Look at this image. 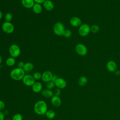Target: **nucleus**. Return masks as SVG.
Here are the masks:
<instances>
[{
  "label": "nucleus",
  "mask_w": 120,
  "mask_h": 120,
  "mask_svg": "<svg viewBox=\"0 0 120 120\" xmlns=\"http://www.w3.org/2000/svg\"><path fill=\"white\" fill-rule=\"evenodd\" d=\"M47 110V105L44 100H38L34 104V111L38 115H44L45 114Z\"/></svg>",
  "instance_id": "1"
},
{
  "label": "nucleus",
  "mask_w": 120,
  "mask_h": 120,
  "mask_svg": "<svg viewBox=\"0 0 120 120\" xmlns=\"http://www.w3.org/2000/svg\"><path fill=\"white\" fill-rule=\"evenodd\" d=\"M25 75V71L23 68H19L12 69L10 73V77L15 81H20L22 79Z\"/></svg>",
  "instance_id": "2"
},
{
  "label": "nucleus",
  "mask_w": 120,
  "mask_h": 120,
  "mask_svg": "<svg viewBox=\"0 0 120 120\" xmlns=\"http://www.w3.org/2000/svg\"><path fill=\"white\" fill-rule=\"evenodd\" d=\"M65 27L63 23L60 22L55 23L53 27V31L54 33L59 36H62L65 31Z\"/></svg>",
  "instance_id": "3"
},
{
  "label": "nucleus",
  "mask_w": 120,
  "mask_h": 120,
  "mask_svg": "<svg viewBox=\"0 0 120 120\" xmlns=\"http://www.w3.org/2000/svg\"><path fill=\"white\" fill-rule=\"evenodd\" d=\"M9 53L11 57L15 58H17L21 54V49L18 45L13 44L9 48Z\"/></svg>",
  "instance_id": "4"
},
{
  "label": "nucleus",
  "mask_w": 120,
  "mask_h": 120,
  "mask_svg": "<svg viewBox=\"0 0 120 120\" xmlns=\"http://www.w3.org/2000/svg\"><path fill=\"white\" fill-rule=\"evenodd\" d=\"M90 32V27L87 24H82L79 27L78 33L82 37L87 36Z\"/></svg>",
  "instance_id": "5"
},
{
  "label": "nucleus",
  "mask_w": 120,
  "mask_h": 120,
  "mask_svg": "<svg viewBox=\"0 0 120 120\" xmlns=\"http://www.w3.org/2000/svg\"><path fill=\"white\" fill-rule=\"evenodd\" d=\"M2 30L7 34L12 33L15 30L14 25L11 22H5L2 24Z\"/></svg>",
  "instance_id": "6"
},
{
  "label": "nucleus",
  "mask_w": 120,
  "mask_h": 120,
  "mask_svg": "<svg viewBox=\"0 0 120 120\" xmlns=\"http://www.w3.org/2000/svg\"><path fill=\"white\" fill-rule=\"evenodd\" d=\"M76 53L80 56H83L87 53V49L86 46L82 44H77L75 48Z\"/></svg>",
  "instance_id": "7"
},
{
  "label": "nucleus",
  "mask_w": 120,
  "mask_h": 120,
  "mask_svg": "<svg viewBox=\"0 0 120 120\" xmlns=\"http://www.w3.org/2000/svg\"><path fill=\"white\" fill-rule=\"evenodd\" d=\"M23 84L27 86H32L35 82V80L30 75H25L22 79Z\"/></svg>",
  "instance_id": "8"
},
{
  "label": "nucleus",
  "mask_w": 120,
  "mask_h": 120,
  "mask_svg": "<svg viewBox=\"0 0 120 120\" xmlns=\"http://www.w3.org/2000/svg\"><path fill=\"white\" fill-rule=\"evenodd\" d=\"M54 84L55 86L57 87V88L60 89H64L67 86V82L64 79L61 77H58L54 82Z\"/></svg>",
  "instance_id": "9"
},
{
  "label": "nucleus",
  "mask_w": 120,
  "mask_h": 120,
  "mask_svg": "<svg viewBox=\"0 0 120 120\" xmlns=\"http://www.w3.org/2000/svg\"><path fill=\"white\" fill-rule=\"evenodd\" d=\"M53 75L50 71H45L42 74V80L45 82H47L52 80Z\"/></svg>",
  "instance_id": "10"
},
{
  "label": "nucleus",
  "mask_w": 120,
  "mask_h": 120,
  "mask_svg": "<svg viewBox=\"0 0 120 120\" xmlns=\"http://www.w3.org/2000/svg\"><path fill=\"white\" fill-rule=\"evenodd\" d=\"M69 22L71 25L75 27H79L82 25L81 20L76 16L72 17L70 19Z\"/></svg>",
  "instance_id": "11"
},
{
  "label": "nucleus",
  "mask_w": 120,
  "mask_h": 120,
  "mask_svg": "<svg viewBox=\"0 0 120 120\" xmlns=\"http://www.w3.org/2000/svg\"><path fill=\"white\" fill-rule=\"evenodd\" d=\"M117 64L113 60H110L106 64V68L110 72H114L117 70Z\"/></svg>",
  "instance_id": "12"
},
{
  "label": "nucleus",
  "mask_w": 120,
  "mask_h": 120,
  "mask_svg": "<svg viewBox=\"0 0 120 120\" xmlns=\"http://www.w3.org/2000/svg\"><path fill=\"white\" fill-rule=\"evenodd\" d=\"M51 102L52 105L56 107H59L61 104V100L59 96L53 95L51 99Z\"/></svg>",
  "instance_id": "13"
},
{
  "label": "nucleus",
  "mask_w": 120,
  "mask_h": 120,
  "mask_svg": "<svg viewBox=\"0 0 120 120\" xmlns=\"http://www.w3.org/2000/svg\"><path fill=\"white\" fill-rule=\"evenodd\" d=\"M43 7L47 11H52L54 8L53 3L50 0H45L43 3Z\"/></svg>",
  "instance_id": "14"
},
{
  "label": "nucleus",
  "mask_w": 120,
  "mask_h": 120,
  "mask_svg": "<svg viewBox=\"0 0 120 120\" xmlns=\"http://www.w3.org/2000/svg\"><path fill=\"white\" fill-rule=\"evenodd\" d=\"M32 90L35 93H39L41 91H42L43 86L41 82H35L32 85Z\"/></svg>",
  "instance_id": "15"
},
{
  "label": "nucleus",
  "mask_w": 120,
  "mask_h": 120,
  "mask_svg": "<svg viewBox=\"0 0 120 120\" xmlns=\"http://www.w3.org/2000/svg\"><path fill=\"white\" fill-rule=\"evenodd\" d=\"M21 4L26 8H31L35 4L34 0H21Z\"/></svg>",
  "instance_id": "16"
},
{
  "label": "nucleus",
  "mask_w": 120,
  "mask_h": 120,
  "mask_svg": "<svg viewBox=\"0 0 120 120\" xmlns=\"http://www.w3.org/2000/svg\"><path fill=\"white\" fill-rule=\"evenodd\" d=\"M41 94L43 97L46 98H51L54 95L53 92L51 90L47 88L41 91Z\"/></svg>",
  "instance_id": "17"
},
{
  "label": "nucleus",
  "mask_w": 120,
  "mask_h": 120,
  "mask_svg": "<svg viewBox=\"0 0 120 120\" xmlns=\"http://www.w3.org/2000/svg\"><path fill=\"white\" fill-rule=\"evenodd\" d=\"M32 9L34 13L36 14H39L41 13L42 11L43 8L40 4L36 3L33 5V7L32 8Z\"/></svg>",
  "instance_id": "18"
},
{
  "label": "nucleus",
  "mask_w": 120,
  "mask_h": 120,
  "mask_svg": "<svg viewBox=\"0 0 120 120\" xmlns=\"http://www.w3.org/2000/svg\"><path fill=\"white\" fill-rule=\"evenodd\" d=\"M33 68H34L33 64L31 62H28L24 63L23 69L25 72H30L33 70Z\"/></svg>",
  "instance_id": "19"
},
{
  "label": "nucleus",
  "mask_w": 120,
  "mask_h": 120,
  "mask_svg": "<svg viewBox=\"0 0 120 120\" xmlns=\"http://www.w3.org/2000/svg\"><path fill=\"white\" fill-rule=\"evenodd\" d=\"M88 82V79L86 76H82L78 80V83L80 86H85Z\"/></svg>",
  "instance_id": "20"
},
{
  "label": "nucleus",
  "mask_w": 120,
  "mask_h": 120,
  "mask_svg": "<svg viewBox=\"0 0 120 120\" xmlns=\"http://www.w3.org/2000/svg\"><path fill=\"white\" fill-rule=\"evenodd\" d=\"M15 63V58L10 57L7 58L6 60V64L8 67H12Z\"/></svg>",
  "instance_id": "21"
},
{
  "label": "nucleus",
  "mask_w": 120,
  "mask_h": 120,
  "mask_svg": "<svg viewBox=\"0 0 120 120\" xmlns=\"http://www.w3.org/2000/svg\"><path fill=\"white\" fill-rule=\"evenodd\" d=\"M46 117L50 120H52L55 116V112L52 110H48L45 113Z\"/></svg>",
  "instance_id": "22"
},
{
  "label": "nucleus",
  "mask_w": 120,
  "mask_h": 120,
  "mask_svg": "<svg viewBox=\"0 0 120 120\" xmlns=\"http://www.w3.org/2000/svg\"><path fill=\"white\" fill-rule=\"evenodd\" d=\"M99 30V27L96 24H94L90 27V32L92 33H97Z\"/></svg>",
  "instance_id": "23"
},
{
  "label": "nucleus",
  "mask_w": 120,
  "mask_h": 120,
  "mask_svg": "<svg viewBox=\"0 0 120 120\" xmlns=\"http://www.w3.org/2000/svg\"><path fill=\"white\" fill-rule=\"evenodd\" d=\"M4 19L6 22H10L13 19V15L10 13H7L4 16Z\"/></svg>",
  "instance_id": "24"
},
{
  "label": "nucleus",
  "mask_w": 120,
  "mask_h": 120,
  "mask_svg": "<svg viewBox=\"0 0 120 120\" xmlns=\"http://www.w3.org/2000/svg\"><path fill=\"white\" fill-rule=\"evenodd\" d=\"M23 118L21 114L17 113L15 114L12 117V120H22Z\"/></svg>",
  "instance_id": "25"
},
{
  "label": "nucleus",
  "mask_w": 120,
  "mask_h": 120,
  "mask_svg": "<svg viewBox=\"0 0 120 120\" xmlns=\"http://www.w3.org/2000/svg\"><path fill=\"white\" fill-rule=\"evenodd\" d=\"M72 33L70 30H65L62 36H63L64 37L66 38H70L72 36Z\"/></svg>",
  "instance_id": "26"
},
{
  "label": "nucleus",
  "mask_w": 120,
  "mask_h": 120,
  "mask_svg": "<svg viewBox=\"0 0 120 120\" xmlns=\"http://www.w3.org/2000/svg\"><path fill=\"white\" fill-rule=\"evenodd\" d=\"M54 86H55V84H54V82H53L52 81L46 82V87L48 89L52 90V89H53L54 87Z\"/></svg>",
  "instance_id": "27"
},
{
  "label": "nucleus",
  "mask_w": 120,
  "mask_h": 120,
  "mask_svg": "<svg viewBox=\"0 0 120 120\" xmlns=\"http://www.w3.org/2000/svg\"><path fill=\"white\" fill-rule=\"evenodd\" d=\"M32 76L35 80H38L41 79L42 74L38 72H36L33 74Z\"/></svg>",
  "instance_id": "28"
},
{
  "label": "nucleus",
  "mask_w": 120,
  "mask_h": 120,
  "mask_svg": "<svg viewBox=\"0 0 120 120\" xmlns=\"http://www.w3.org/2000/svg\"><path fill=\"white\" fill-rule=\"evenodd\" d=\"M61 92V91L60 89H59V88H57L54 90V91L53 92V94H54V95L59 96Z\"/></svg>",
  "instance_id": "29"
},
{
  "label": "nucleus",
  "mask_w": 120,
  "mask_h": 120,
  "mask_svg": "<svg viewBox=\"0 0 120 120\" xmlns=\"http://www.w3.org/2000/svg\"><path fill=\"white\" fill-rule=\"evenodd\" d=\"M5 108V104L2 100H0V111L3 110Z\"/></svg>",
  "instance_id": "30"
},
{
  "label": "nucleus",
  "mask_w": 120,
  "mask_h": 120,
  "mask_svg": "<svg viewBox=\"0 0 120 120\" xmlns=\"http://www.w3.org/2000/svg\"><path fill=\"white\" fill-rule=\"evenodd\" d=\"M24 65V63L23 61H19L18 63V68H23V66Z\"/></svg>",
  "instance_id": "31"
},
{
  "label": "nucleus",
  "mask_w": 120,
  "mask_h": 120,
  "mask_svg": "<svg viewBox=\"0 0 120 120\" xmlns=\"http://www.w3.org/2000/svg\"><path fill=\"white\" fill-rule=\"evenodd\" d=\"M0 120H5L4 113L1 111H0Z\"/></svg>",
  "instance_id": "32"
},
{
  "label": "nucleus",
  "mask_w": 120,
  "mask_h": 120,
  "mask_svg": "<svg viewBox=\"0 0 120 120\" xmlns=\"http://www.w3.org/2000/svg\"><path fill=\"white\" fill-rule=\"evenodd\" d=\"M45 0H34L35 2H36L37 3H39L40 4L41 3H43Z\"/></svg>",
  "instance_id": "33"
},
{
  "label": "nucleus",
  "mask_w": 120,
  "mask_h": 120,
  "mask_svg": "<svg viewBox=\"0 0 120 120\" xmlns=\"http://www.w3.org/2000/svg\"><path fill=\"white\" fill-rule=\"evenodd\" d=\"M58 77L57 75H53L51 81H52V82H54L56 81V80L57 79Z\"/></svg>",
  "instance_id": "34"
},
{
  "label": "nucleus",
  "mask_w": 120,
  "mask_h": 120,
  "mask_svg": "<svg viewBox=\"0 0 120 120\" xmlns=\"http://www.w3.org/2000/svg\"><path fill=\"white\" fill-rule=\"evenodd\" d=\"M114 72L116 75H120V71L119 70H116Z\"/></svg>",
  "instance_id": "35"
},
{
  "label": "nucleus",
  "mask_w": 120,
  "mask_h": 120,
  "mask_svg": "<svg viewBox=\"0 0 120 120\" xmlns=\"http://www.w3.org/2000/svg\"><path fill=\"white\" fill-rule=\"evenodd\" d=\"M2 16H3V14H2V12L0 10V20L2 18Z\"/></svg>",
  "instance_id": "36"
},
{
  "label": "nucleus",
  "mask_w": 120,
  "mask_h": 120,
  "mask_svg": "<svg viewBox=\"0 0 120 120\" xmlns=\"http://www.w3.org/2000/svg\"><path fill=\"white\" fill-rule=\"evenodd\" d=\"M2 56L0 55V64L2 63Z\"/></svg>",
  "instance_id": "37"
},
{
  "label": "nucleus",
  "mask_w": 120,
  "mask_h": 120,
  "mask_svg": "<svg viewBox=\"0 0 120 120\" xmlns=\"http://www.w3.org/2000/svg\"><path fill=\"white\" fill-rule=\"evenodd\" d=\"M5 120H9V119H6Z\"/></svg>",
  "instance_id": "38"
},
{
  "label": "nucleus",
  "mask_w": 120,
  "mask_h": 120,
  "mask_svg": "<svg viewBox=\"0 0 120 120\" xmlns=\"http://www.w3.org/2000/svg\"><path fill=\"white\" fill-rule=\"evenodd\" d=\"M48 120H50V119H48Z\"/></svg>",
  "instance_id": "39"
},
{
  "label": "nucleus",
  "mask_w": 120,
  "mask_h": 120,
  "mask_svg": "<svg viewBox=\"0 0 120 120\" xmlns=\"http://www.w3.org/2000/svg\"><path fill=\"white\" fill-rule=\"evenodd\" d=\"M60 120V119H59V120Z\"/></svg>",
  "instance_id": "40"
}]
</instances>
